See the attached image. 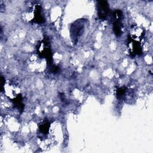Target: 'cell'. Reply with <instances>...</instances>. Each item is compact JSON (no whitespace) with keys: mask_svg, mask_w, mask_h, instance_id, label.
Listing matches in <instances>:
<instances>
[{"mask_svg":"<svg viewBox=\"0 0 153 153\" xmlns=\"http://www.w3.org/2000/svg\"><path fill=\"white\" fill-rule=\"evenodd\" d=\"M99 14L100 17L106 18L108 12V4L106 1H99Z\"/></svg>","mask_w":153,"mask_h":153,"instance_id":"6da1fadb","label":"cell"}]
</instances>
